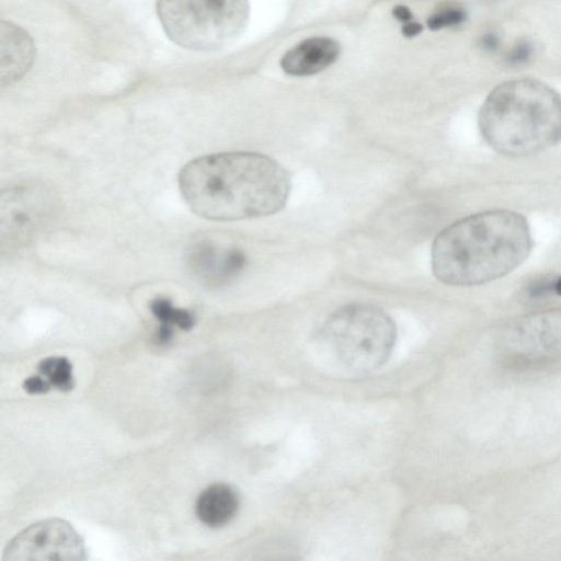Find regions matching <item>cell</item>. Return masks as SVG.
I'll return each instance as SVG.
<instances>
[{
	"mask_svg": "<svg viewBox=\"0 0 561 561\" xmlns=\"http://www.w3.org/2000/svg\"><path fill=\"white\" fill-rule=\"evenodd\" d=\"M466 19L462 9L456 7L445 8L432 14L427 20L431 30H439L447 26L458 25Z\"/></svg>",
	"mask_w": 561,
	"mask_h": 561,
	"instance_id": "15",
	"label": "cell"
},
{
	"mask_svg": "<svg viewBox=\"0 0 561 561\" xmlns=\"http://www.w3.org/2000/svg\"><path fill=\"white\" fill-rule=\"evenodd\" d=\"M149 309L161 327L170 329L178 327L181 330L188 331L195 324V317L190 310L175 307L167 297L152 299Z\"/></svg>",
	"mask_w": 561,
	"mask_h": 561,
	"instance_id": "13",
	"label": "cell"
},
{
	"mask_svg": "<svg viewBox=\"0 0 561 561\" xmlns=\"http://www.w3.org/2000/svg\"><path fill=\"white\" fill-rule=\"evenodd\" d=\"M22 388L30 394H43L51 387L42 375H34L23 381Z\"/></svg>",
	"mask_w": 561,
	"mask_h": 561,
	"instance_id": "16",
	"label": "cell"
},
{
	"mask_svg": "<svg viewBox=\"0 0 561 561\" xmlns=\"http://www.w3.org/2000/svg\"><path fill=\"white\" fill-rule=\"evenodd\" d=\"M392 15L401 22H409L412 19V13L405 5H396L392 9Z\"/></svg>",
	"mask_w": 561,
	"mask_h": 561,
	"instance_id": "18",
	"label": "cell"
},
{
	"mask_svg": "<svg viewBox=\"0 0 561 561\" xmlns=\"http://www.w3.org/2000/svg\"><path fill=\"white\" fill-rule=\"evenodd\" d=\"M34 46L30 36L11 23H1V81L19 80L31 67Z\"/></svg>",
	"mask_w": 561,
	"mask_h": 561,
	"instance_id": "11",
	"label": "cell"
},
{
	"mask_svg": "<svg viewBox=\"0 0 561 561\" xmlns=\"http://www.w3.org/2000/svg\"><path fill=\"white\" fill-rule=\"evenodd\" d=\"M531 248L529 226L522 214L488 210L459 219L435 237L432 271L446 285H481L511 273Z\"/></svg>",
	"mask_w": 561,
	"mask_h": 561,
	"instance_id": "2",
	"label": "cell"
},
{
	"mask_svg": "<svg viewBox=\"0 0 561 561\" xmlns=\"http://www.w3.org/2000/svg\"><path fill=\"white\" fill-rule=\"evenodd\" d=\"M178 182L191 210L216 221L276 214L291 188L289 173L276 160L247 151L195 158L181 169Z\"/></svg>",
	"mask_w": 561,
	"mask_h": 561,
	"instance_id": "1",
	"label": "cell"
},
{
	"mask_svg": "<svg viewBox=\"0 0 561 561\" xmlns=\"http://www.w3.org/2000/svg\"><path fill=\"white\" fill-rule=\"evenodd\" d=\"M396 336L392 319L367 304L336 309L320 334L329 363L350 375H363L382 366L392 352Z\"/></svg>",
	"mask_w": 561,
	"mask_h": 561,
	"instance_id": "4",
	"label": "cell"
},
{
	"mask_svg": "<svg viewBox=\"0 0 561 561\" xmlns=\"http://www.w3.org/2000/svg\"><path fill=\"white\" fill-rule=\"evenodd\" d=\"M239 505V495L232 486L216 483L198 495L195 512L203 524L218 528L227 525L236 516Z\"/></svg>",
	"mask_w": 561,
	"mask_h": 561,
	"instance_id": "12",
	"label": "cell"
},
{
	"mask_svg": "<svg viewBox=\"0 0 561 561\" xmlns=\"http://www.w3.org/2000/svg\"><path fill=\"white\" fill-rule=\"evenodd\" d=\"M423 30V26L420 23L416 22H405V24L401 28V33L405 37H414L419 35Z\"/></svg>",
	"mask_w": 561,
	"mask_h": 561,
	"instance_id": "17",
	"label": "cell"
},
{
	"mask_svg": "<svg viewBox=\"0 0 561 561\" xmlns=\"http://www.w3.org/2000/svg\"><path fill=\"white\" fill-rule=\"evenodd\" d=\"M245 262L239 248L222 247L208 239L195 242L187 254L188 267L209 287L230 283L242 272Z\"/></svg>",
	"mask_w": 561,
	"mask_h": 561,
	"instance_id": "9",
	"label": "cell"
},
{
	"mask_svg": "<svg viewBox=\"0 0 561 561\" xmlns=\"http://www.w3.org/2000/svg\"><path fill=\"white\" fill-rule=\"evenodd\" d=\"M87 558L79 534L66 520H41L20 531L4 548L2 561L66 560Z\"/></svg>",
	"mask_w": 561,
	"mask_h": 561,
	"instance_id": "7",
	"label": "cell"
},
{
	"mask_svg": "<svg viewBox=\"0 0 561 561\" xmlns=\"http://www.w3.org/2000/svg\"><path fill=\"white\" fill-rule=\"evenodd\" d=\"M478 123L482 138L497 153L536 154L561 141V96L536 79L508 80L486 96Z\"/></svg>",
	"mask_w": 561,
	"mask_h": 561,
	"instance_id": "3",
	"label": "cell"
},
{
	"mask_svg": "<svg viewBox=\"0 0 561 561\" xmlns=\"http://www.w3.org/2000/svg\"><path fill=\"white\" fill-rule=\"evenodd\" d=\"M47 193L34 186H21L10 190L8 197L2 196V238L9 242L27 241L36 231L47 213Z\"/></svg>",
	"mask_w": 561,
	"mask_h": 561,
	"instance_id": "8",
	"label": "cell"
},
{
	"mask_svg": "<svg viewBox=\"0 0 561 561\" xmlns=\"http://www.w3.org/2000/svg\"><path fill=\"white\" fill-rule=\"evenodd\" d=\"M168 37L184 48L219 49L236 39L249 19L248 0H158Z\"/></svg>",
	"mask_w": 561,
	"mask_h": 561,
	"instance_id": "5",
	"label": "cell"
},
{
	"mask_svg": "<svg viewBox=\"0 0 561 561\" xmlns=\"http://www.w3.org/2000/svg\"><path fill=\"white\" fill-rule=\"evenodd\" d=\"M501 358L513 367L561 362V308L528 313L507 322L496 339Z\"/></svg>",
	"mask_w": 561,
	"mask_h": 561,
	"instance_id": "6",
	"label": "cell"
},
{
	"mask_svg": "<svg viewBox=\"0 0 561 561\" xmlns=\"http://www.w3.org/2000/svg\"><path fill=\"white\" fill-rule=\"evenodd\" d=\"M339 55L337 42L329 37H312L285 53L280 66L287 75L307 77L331 66Z\"/></svg>",
	"mask_w": 561,
	"mask_h": 561,
	"instance_id": "10",
	"label": "cell"
},
{
	"mask_svg": "<svg viewBox=\"0 0 561 561\" xmlns=\"http://www.w3.org/2000/svg\"><path fill=\"white\" fill-rule=\"evenodd\" d=\"M37 371L46 377L50 387L59 391L68 392L75 386L72 365L66 357H46L37 364Z\"/></svg>",
	"mask_w": 561,
	"mask_h": 561,
	"instance_id": "14",
	"label": "cell"
}]
</instances>
